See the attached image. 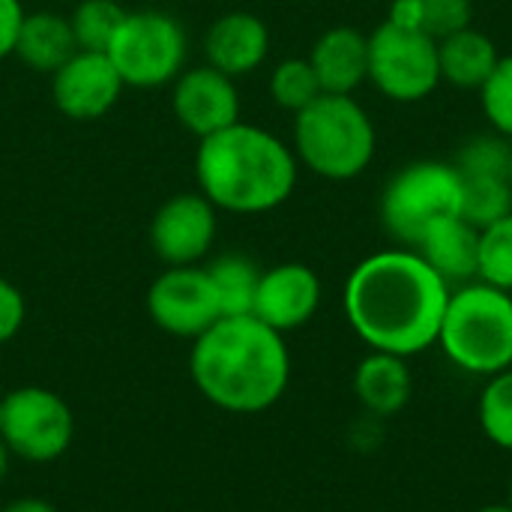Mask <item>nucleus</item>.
<instances>
[{
    "mask_svg": "<svg viewBox=\"0 0 512 512\" xmlns=\"http://www.w3.org/2000/svg\"><path fill=\"white\" fill-rule=\"evenodd\" d=\"M450 285L414 249L363 258L345 282V318L369 351L417 357L438 345Z\"/></svg>",
    "mask_w": 512,
    "mask_h": 512,
    "instance_id": "nucleus-1",
    "label": "nucleus"
},
{
    "mask_svg": "<svg viewBox=\"0 0 512 512\" xmlns=\"http://www.w3.org/2000/svg\"><path fill=\"white\" fill-rule=\"evenodd\" d=\"M189 372L210 405L228 414H261L285 396L291 354L285 336L255 315H231L192 342Z\"/></svg>",
    "mask_w": 512,
    "mask_h": 512,
    "instance_id": "nucleus-2",
    "label": "nucleus"
},
{
    "mask_svg": "<svg viewBox=\"0 0 512 512\" xmlns=\"http://www.w3.org/2000/svg\"><path fill=\"white\" fill-rule=\"evenodd\" d=\"M297 171L300 162L279 135L243 120L201 138L195 153L201 195L216 210L240 216L282 207L297 186Z\"/></svg>",
    "mask_w": 512,
    "mask_h": 512,
    "instance_id": "nucleus-3",
    "label": "nucleus"
},
{
    "mask_svg": "<svg viewBox=\"0 0 512 512\" xmlns=\"http://www.w3.org/2000/svg\"><path fill=\"white\" fill-rule=\"evenodd\" d=\"M438 348L465 375L492 378L512 369V294L489 282L450 291Z\"/></svg>",
    "mask_w": 512,
    "mask_h": 512,
    "instance_id": "nucleus-4",
    "label": "nucleus"
},
{
    "mask_svg": "<svg viewBox=\"0 0 512 512\" xmlns=\"http://www.w3.org/2000/svg\"><path fill=\"white\" fill-rule=\"evenodd\" d=\"M378 135L354 96L321 93L294 114V156L324 180H354L375 159Z\"/></svg>",
    "mask_w": 512,
    "mask_h": 512,
    "instance_id": "nucleus-5",
    "label": "nucleus"
},
{
    "mask_svg": "<svg viewBox=\"0 0 512 512\" xmlns=\"http://www.w3.org/2000/svg\"><path fill=\"white\" fill-rule=\"evenodd\" d=\"M462 213V177L456 165L423 159L390 177L381 195V222L405 249H417L429 228Z\"/></svg>",
    "mask_w": 512,
    "mask_h": 512,
    "instance_id": "nucleus-6",
    "label": "nucleus"
},
{
    "mask_svg": "<svg viewBox=\"0 0 512 512\" xmlns=\"http://www.w3.org/2000/svg\"><path fill=\"white\" fill-rule=\"evenodd\" d=\"M105 54L126 87H165L186 69L189 39L174 15L141 9L123 15Z\"/></svg>",
    "mask_w": 512,
    "mask_h": 512,
    "instance_id": "nucleus-7",
    "label": "nucleus"
},
{
    "mask_svg": "<svg viewBox=\"0 0 512 512\" xmlns=\"http://www.w3.org/2000/svg\"><path fill=\"white\" fill-rule=\"evenodd\" d=\"M369 81L393 102H420L441 84L438 39L423 30L381 21L369 33Z\"/></svg>",
    "mask_w": 512,
    "mask_h": 512,
    "instance_id": "nucleus-8",
    "label": "nucleus"
},
{
    "mask_svg": "<svg viewBox=\"0 0 512 512\" xmlns=\"http://www.w3.org/2000/svg\"><path fill=\"white\" fill-rule=\"evenodd\" d=\"M0 438L15 459L30 465L57 462L75 438L72 408L45 387H18L3 396Z\"/></svg>",
    "mask_w": 512,
    "mask_h": 512,
    "instance_id": "nucleus-9",
    "label": "nucleus"
},
{
    "mask_svg": "<svg viewBox=\"0 0 512 512\" xmlns=\"http://www.w3.org/2000/svg\"><path fill=\"white\" fill-rule=\"evenodd\" d=\"M147 312L159 330L192 342L222 318L219 297L207 276V267L195 264L165 267L147 291Z\"/></svg>",
    "mask_w": 512,
    "mask_h": 512,
    "instance_id": "nucleus-10",
    "label": "nucleus"
},
{
    "mask_svg": "<svg viewBox=\"0 0 512 512\" xmlns=\"http://www.w3.org/2000/svg\"><path fill=\"white\" fill-rule=\"evenodd\" d=\"M216 207L201 192L168 198L150 222V246L168 267H192L207 258L216 240Z\"/></svg>",
    "mask_w": 512,
    "mask_h": 512,
    "instance_id": "nucleus-11",
    "label": "nucleus"
},
{
    "mask_svg": "<svg viewBox=\"0 0 512 512\" xmlns=\"http://www.w3.org/2000/svg\"><path fill=\"white\" fill-rule=\"evenodd\" d=\"M123 81L105 51H75L57 72H51V96L63 117L69 120H99L105 117L120 93Z\"/></svg>",
    "mask_w": 512,
    "mask_h": 512,
    "instance_id": "nucleus-12",
    "label": "nucleus"
},
{
    "mask_svg": "<svg viewBox=\"0 0 512 512\" xmlns=\"http://www.w3.org/2000/svg\"><path fill=\"white\" fill-rule=\"evenodd\" d=\"M171 108L183 129L198 138H207L240 120V93L234 78L204 63L183 69L174 78Z\"/></svg>",
    "mask_w": 512,
    "mask_h": 512,
    "instance_id": "nucleus-13",
    "label": "nucleus"
},
{
    "mask_svg": "<svg viewBox=\"0 0 512 512\" xmlns=\"http://www.w3.org/2000/svg\"><path fill=\"white\" fill-rule=\"evenodd\" d=\"M321 306V279L312 267L288 261L261 273L252 315L276 333L306 327Z\"/></svg>",
    "mask_w": 512,
    "mask_h": 512,
    "instance_id": "nucleus-14",
    "label": "nucleus"
},
{
    "mask_svg": "<svg viewBox=\"0 0 512 512\" xmlns=\"http://www.w3.org/2000/svg\"><path fill=\"white\" fill-rule=\"evenodd\" d=\"M270 54V30L252 12H228L216 18L204 36V57L228 78L255 72Z\"/></svg>",
    "mask_w": 512,
    "mask_h": 512,
    "instance_id": "nucleus-15",
    "label": "nucleus"
},
{
    "mask_svg": "<svg viewBox=\"0 0 512 512\" xmlns=\"http://www.w3.org/2000/svg\"><path fill=\"white\" fill-rule=\"evenodd\" d=\"M309 63L324 93L351 96L369 81V36L357 27H330L315 39Z\"/></svg>",
    "mask_w": 512,
    "mask_h": 512,
    "instance_id": "nucleus-16",
    "label": "nucleus"
},
{
    "mask_svg": "<svg viewBox=\"0 0 512 512\" xmlns=\"http://www.w3.org/2000/svg\"><path fill=\"white\" fill-rule=\"evenodd\" d=\"M414 252H420L450 288L480 279V228L468 225L462 216L429 228Z\"/></svg>",
    "mask_w": 512,
    "mask_h": 512,
    "instance_id": "nucleus-17",
    "label": "nucleus"
},
{
    "mask_svg": "<svg viewBox=\"0 0 512 512\" xmlns=\"http://www.w3.org/2000/svg\"><path fill=\"white\" fill-rule=\"evenodd\" d=\"M354 393L369 417H396L399 411H405L414 393V375L408 369V360L384 351H369L354 372Z\"/></svg>",
    "mask_w": 512,
    "mask_h": 512,
    "instance_id": "nucleus-18",
    "label": "nucleus"
},
{
    "mask_svg": "<svg viewBox=\"0 0 512 512\" xmlns=\"http://www.w3.org/2000/svg\"><path fill=\"white\" fill-rule=\"evenodd\" d=\"M498 60H501L498 45L477 27H465L459 33L438 39L441 81H447L459 90H477L480 93V87L495 72Z\"/></svg>",
    "mask_w": 512,
    "mask_h": 512,
    "instance_id": "nucleus-19",
    "label": "nucleus"
},
{
    "mask_svg": "<svg viewBox=\"0 0 512 512\" xmlns=\"http://www.w3.org/2000/svg\"><path fill=\"white\" fill-rule=\"evenodd\" d=\"M78 51L69 18L57 12H30L18 30L15 57L33 72H57Z\"/></svg>",
    "mask_w": 512,
    "mask_h": 512,
    "instance_id": "nucleus-20",
    "label": "nucleus"
},
{
    "mask_svg": "<svg viewBox=\"0 0 512 512\" xmlns=\"http://www.w3.org/2000/svg\"><path fill=\"white\" fill-rule=\"evenodd\" d=\"M207 276H210V282L216 288L222 318L252 315L258 282H261V270L249 258H243V255H222V258H216L207 267Z\"/></svg>",
    "mask_w": 512,
    "mask_h": 512,
    "instance_id": "nucleus-21",
    "label": "nucleus"
},
{
    "mask_svg": "<svg viewBox=\"0 0 512 512\" xmlns=\"http://www.w3.org/2000/svg\"><path fill=\"white\" fill-rule=\"evenodd\" d=\"M510 213L512 186L507 177H462V213L459 216L468 225L483 231Z\"/></svg>",
    "mask_w": 512,
    "mask_h": 512,
    "instance_id": "nucleus-22",
    "label": "nucleus"
},
{
    "mask_svg": "<svg viewBox=\"0 0 512 512\" xmlns=\"http://www.w3.org/2000/svg\"><path fill=\"white\" fill-rule=\"evenodd\" d=\"M477 420L483 435L498 450L512 453V369L486 378L477 402Z\"/></svg>",
    "mask_w": 512,
    "mask_h": 512,
    "instance_id": "nucleus-23",
    "label": "nucleus"
},
{
    "mask_svg": "<svg viewBox=\"0 0 512 512\" xmlns=\"http://www.w3.org/2000/svg\"><path fill=\"white\" fill-rule=\"evenodd\" d=\"M126 9L117 0H81L72 15V36L81 51H108Z\"/></svg>",
    "mask_w": 512,
    "mask_h": 512,
    "instance_id": "nucleus-24",
    "label": "nucleus"
},
{
    "mask_svg": "<svg viewBox=\"0 0 512 512\" xmlns=\"http://www.w3.org/2000/svg\"><path fill=\"white\" fill-rule=\"evenodd\" d=\"M321 84L318 75L309 63V57H291L282 60L273 75H270V96L279 108L300 114L303 108H309L318 96H321Z\"/></svg>",
    "mask_w": 512,
    "mask_h": 512,
    "instance_id": "nucleus-25",
    "label": "nucleus"
},
{
    "mask_svg": "<svg viewBox=\"0 0 512 512\" xmlns=\"http://www.w3.org/2000/svg\"><path fill=\"white\" fill-rule=\"evenodd\" d=\"M480 282L512 294V213L480 231Z\"/></svg>",
    "mask_w": 512,
    "mask_h": 512,
    "instance_id": "nucleus-26",
    "label": "nucleus"
},
{
    "mask_svg": "<svg viewBox=\"0 0 512 512\" xmlns=\"http://www.w3.org/2000/svg\"><path fill=\"white\" fill-rule=\"evenodd\" d=\"M512 156V141L489 132V135H477L471 138L459 153H456V171L462 177H507Z\"/></svg>",
    "mask_w": 512,
    "mask_h": 512,
    "instance_id": "nucleus-27",
    "label": "nucleus"
},
{
    "mask_svg": "<svg viewBox=\"0 0 512 512\" xmlns=\"http://www.w3.org/2000/svg\"><path fill=\"white\" fill-rule=\"evenodd\" d=\"M480 105L492 129L512 141V54L498 60L495 72L480 87Z\"/></svg>",
    "mask_w": 512,
    "mask_h": 512,
    "instance_id": "nucleus-28",
    "label": "nucleus"
},
{
    "mask_svg": "<svg viewBox=\"0 0 512 512\" xmlns=\"http://www.w3.org/2000/svg\"><path fill=\"white\" fill-rule=\"evenodd\" d=\"M474 0H420V21L432 39H444L471 27Z\"/></svg>",
    "mask_w": 512,
    "mask_h": 512,
    "instance_id": "nucleus-29",
    "label": "nucleus"
},
{
    "mask_svg": "<svg viewBox=\"0 0 512 512\" xmlns=\"http://www.w3.org/2000/svg\"><path fill=\"white\" fill-rule=\"evenodd\" d=\"M24 318H27V303H24V294L0 276V345L12 342L21 327H24Z\"/></svg>",
    "mask_w": 512,
    "mask_h": 512,
    "instance_id": "nucleus-30",
    "label": "nucleus"
},
{
    "mask_svg": "<svg viewBox=\"0 0 512 512\" xmlns=\"http://www.w3.org/2000/svg\"><path fill=\"white\" fill-rule=\"evenodd\" d=\"M24 6L21 0H0V60L15 54L18 30L24 24Z\"/></svg>",
    "mask_w": 512,
    "mask_h": 512,
    "instance_id": "nucleus-31",
    "label": "nucleus"
},
{
    "mask_svg": "<svg viewBox=\"0 0 512 512\" xmlns=\"http://www.w3.org/2000/svg\"><path fill=\"white\" fill-rule=\"evenodd\" d=\"M0 512H57L48 501H42V498H18V501H12V504H6Z\"/></svg>",
    "mask_w": 512,
    "mask_h": 512,
    "instance_id": "nucleus-32",
    "label": "nucleus"
},
{
    "mask_svg": "<svg viewBox=\"0 0 512 512\" xmlns=\"http://www.w3.org/2000/svg\"><path fill=\"white\" fill-rule=\"evenodd\" d=\"M9 465H12V453H9V447L3 444V438H0V483L9 477Z\"/></svg>",
    "mask_w": 512,
    "mask_h": 512,
    "instance_id": "nucleus-33",
    "label": "nucleus"
},
{
    "mask_svg": "<svg viewBox=\"0 0 512 512\" xmlns=\"http://www.w3.org/2000/svg\"><path fill=\"white\" fill-rule=\"evenodd\" d=\"M477 512H512V507L504 501V504H486V507H480Z\"/></svg>",
    "mask_w": 512,
    "mask_h": 512,
    "instance_id": "nucleus-34",
    "label": "nucleus"
},
{
    "mask_svg": "<svg viewBox=\"0 0 512 512\" xmlns=\"http://www.w3.org/2000/svg\"><path fill=\"white\" fill-rule=\"evenodd\" d=\"M507 180H510V186H512V156H510V168H507Z\"/></svg>",
    "mask_w": 512,
    "mask_h": 512,
    "instance_id": "nucleus-35",
    "label": "nucleus"
},
{
    "mask_svg": "<svg viewBox=\"0 0 512 512\" xmlns=\"http://www.w3.org/2000/svg\"><path fill=\"white\" fill-rule=\"evenodd\" d=\"M0 426H3V396H0Z\"/></svg>",
    "mask_w": 512,
    "mask_h": 512,
    "instance_id": "nucleus-36",
    "label": "nucleus"
},
{
    "mask_svg": "<svg viewBox=\"0 0 512 512\" xmlns=\"http://www.w3.org/2000/svg\"><path fill=\"white\" fill-rule=\"evenodd\" d=\"M507 504H510V507H512V480H510V498H507Z\"/></svg>",
    "mask_w": 512,
    "mask_h": 512,
    "instance_id": "nucleus-37",
    "label": "nucleus"
}]
</instances>
